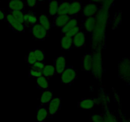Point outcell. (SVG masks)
Returning <instances> with one entry per match:
<instances>
[{"label": "cell", "mask_w": 130, "mask_h": 122, "mask_svg": "<svg viewBox=\"0 0 130 122\" xmlns=\"http://www.w3.org/2000/svg\"><path fill=\"white\" fill-rule=\"evenodd\" d=\"M106 27L107 25L96 24L91 37V47L95 51L102 50L105 47L106 42Z\"/></svg>", "instance_id": "6da1fadb"}, {"label": "cell", "mask_w": 130, "mask_h": 122, "mask_svg": "<svg viewBox=\"0 0 130 122\" xmlns=\"http://www.w3.org/2000/svg\"><path fill=\"white\" fill-rule=\"evenodd\" d=\"M92 58L93 64L91 71L95 78L100 80L103 75L102 50L94 51L93 53H92Z\"/></svg>", "instance_id": "7a4b0ae2"}, {"label": "cell", "mask_w": 130, "mask_h": 122, "mask_svg": "<svg viewBox=\"0 0 130 122\" xmlns=\"http://www.w3.org/2000/svg\"><path fill=\"white\" fill-rule=\"evenodd\" d=\"M119 76L123 81L129 83L130 81V59L124 58L122 60L118 67Z\"/></svg>", "instance_id": "3957f363"}, {"label": "cell", "mask_w": 130, "mask_h": 122, "mask_svg": "<svg viewBox=\"0 0 130 122\" xmlns=\"http://www.w3.org/2000/svg\"><path fill=\"white\" fill-rule=\"evenodd\" d=\"M61 82L64 85H68L73 82L77 76V71L72 66L67 67L60 74Z\"/></svg>", "instance_id": "277c9868"}, {"label": "cell", "mask_w": 130, "mask_h": 122, "mask_svg": "<svg viewBox=\"0 0 130 122\" xmlns=\"http://www.w3.org/2000/svg\"><path fill=\"white\" fill-rule=\"evenodd\" d=\"M5 20L8 22L9 26L15 32L22 33L24 32L26 28V25L25 24L18 22L10 12L5 15Z\"/></svg>", "instance_id": "5b68a950"}, {"label": "cell", "mask_w": 130, "mask_h": 122, "mask_svg": "<svg viewBox=\"0 0 130 122\" xmlns=\"http://www.w3.org/2000/svg\"><path fill=\"white\" fill-rule=\"evenodd\" d=\"M30 32L33 38L38 40H44L48 36V30H46L38 23L32 26Z\"/></svg>", "instance_id": "8992f818"}, {"label": "cell", "mask_w": 130, "mask_h": 122, "mask_svg": "<svg viewBox=\"0 0 130 122\" xmlns=\"http://www.w3.org/2000/svg\"><path fill=\"white\" fill-rule=\"evenodd\" d=\"M62 105V99L59 97H53L47 105V109L48 112V117L52 118L60 110Z\"/></svg>", "instance_id": "52a82bcc"}, {"label": "cell", "mask_w": 130, "mask_h": 122, "mask_svg": "<svg viewBox=\"0 0 130 122\" xmlns=\"http://www.w3.org/2000/svg\"><path fill=\"white\" fill-rule=\"evenodd\" d=\"M99 8L100 7L98 6L97 4L89 3L82 9L83 15L85 17V18L95 17L99 10Z\"/></svg>", "instance_id": "ba28073f"}, {"label": "cell", "mask_w": 130, "mask_h": 122, "mask_svg": "<svg viewBox=\"0 0 130 122\" xmlns=\"http://www.w3.org/2000/svg\"><path fill=\"white\" fill-rule=\"evenodd\" d=\"M54 67L55 69L56 74H61L67 67V61L66 57L63 55H60L56 58L54 62Z\"/></svg>", "instance_id": "9c48e42d"}, {"label": "cell", "mask_w": 130, "mask_h": 122, "mask_svg": "<svg viewBox=\"0 0 130 122\" xmlns=\"http://www.w3.org/2000/svg\"><path fill=\"white\" fill-rule=\"evenodd\" d=\"M73 47L77 48H83L86 44V35L83 30L79 32L72 38Z\"/></svg>", "instance_id": "30bf717a"}, {"label": "cell", "mask_w": 130, "mask_h": 122, "mask_svg": "<svg viewBox=\"0 0 130 122\" xmlns=\"http://www.w3.org/2000/svg\"><path fill=\"white\" fill-rule=\"evenodd\" d=\"M82 3L78 0H74L70 2L68 15L70 17L76 16L82 11Z\"/></svg>", "instance_id": "8fae6325"}, {"label": "cell", "mask_w": 130, "mask_h": 122, "mask_svg": "<svg viewBox=\"0 0 130 122\" xmlns=\"http://www.w3.org/2000/svg\"><path fill=\"white\" fill-rule=\"evenodd\" d=\"M71 19V17L69 15H57L54 17L53 21V25L58 28H62Z\"/></svg>", "instance_id": "7c38bea8"}, {"label": "cell", "mask_w": 130, "mask_h": 122, "mask_svg": "<svg viewBox=\"0 0 130 122\" xmlns=\"http://www.w3.org/2000/svg\"><path fill=\"white\" fill-rule=\"evenodd\" d=\"M24 24L27 26H32L38 22V18L36 14L32 11L24 12Z\"/></svg>", "instance_id": "4fadbf2b"}, {"label": "cell", "mask_w": 130, "mask_h": 122, "mask_svg": "<svg viewBox=\"0 0 130 122\" xmlns=\"http://www.w3.org/2000/svg\"><path fill=\"white\" fill-rule=\"evenodd\" d=\"M96 26V19L95 17L85 18L83 23V27L87 33H92Z\"/></svg>", "instance_id": "5bb4252c"}, {"label": "cell", "mask_w": 130, "mask_h": 122, "mask_svg": "<svg viewBox=\"0 0 130 122\" xmlns=\"http://www.w3.org/2000/svg\"><path fill=\"white\" fill-rule=\"evenodd\" d=\"M48 118V112L46 105H40L37 108L36 118L38 122H43Z\"/></svg>", "instance_id": "9a60e30c"}, {"label": "cell", "mask_w": 130, "mask_h": 122, "mask_svg": "<svg viewBox=\"0 0 130 122\" xmlns=\"http://www.w3.org/2000/svg\"><path fill=\"white\" fill-rule=\"evenodd\" d=\"M93 64L92 53H86L82 59V68L86 72H90Z\"/></svg>", "instance_id": "2e32d148"}, {"label": "cell", "mask_w": 130, "mask_h": 122, "mask_svg": "<svg viewBox=\"0 0 130 122\" xmlns=\"http://www.w3.org/2000/svg\"><path fill=\"white\" fill-rule=\"evenodd\" d=\"M95 103L93 99L86 98L83 99L79 102L78 108L83 110H91L95 106Z\"/></svg>", "instance_id": "e0dca14e"}, {"label": "cell", "mask_w": 130, "mask_h": 122, "mask_svg": "<svg viewBox=\"0 0 130 122\" xmlns=\"http://www.w3.org/2000/svg\"><path fill=\"white\" fill-rule=\"evenodd\" d=\"M53 99V93L51 90L47 89L42 92L41 94L39 100L41 105H47L50 103V102Z\"/></svg>", "instance_id": "ac0fdd59"}, {"label": "cell", "mask_w": 130, "mask_h": 122, "mask_svg": "<svg viewBox=\"0 0 130 122\" xmlns=\"http://www.w3.org/2000/svg\"><path fill=\"white\" fill-rule=\"evenodd\" d=\"M38 24L48 31L52 29L53 24L51 22L49 17L45 13H41L38 18Z\"/></svg>", "instance_id": "d6986e66"}, {"label": "cell", "mask_w": 130, "mask_h": 122, "mask_svg": "<svg viewBox=\"0 0 130 122\" xmlns=\"http://www.w3.org/2000/svg\"><path fill=\"white\" fill-rule=\"evenodd\" d=\"M95 101V105H102V108H105L106 109L107 107H108V104L109 102V99L107 95H106L105 92H101L99 94V97L97 98L93 99Z\"/></svg>", "instance_id": "ffe728a7"}, {"label": "cell", "mask_w": 130, "mask_h": 122, "mask_svg": "<svg viewBox=\"0 0 130 122\" xmlns=\"http://www.w3.org/2000/svg\"><path fill=\"white\" fill-rule=\"evenodd\" d=\"M25 4L24 1H14L10 0L8 3V8L10 11L16 10H22L25 9Z\"/></svg>", "instance_id": "44dd1931"}, {"label": "cell", "mask_w": 130, "mask_h": 122, "mask_svg": "<svg viewBox=\"0 0 130 122\" xmlns=\"http://www.w3.org/2000/svg\"><path fill=\"white\" fill-rule=\"evenodd\" d=\"M61 48L64 50H67L73 47V43H72V38L68 36L64 35L62 37L60 40Z\"/></svg>", "instance_id": "7402d4cb"}, {"label": "cell", "mask_w": 130, "mask_h": 122, "mask_svg": "<svg viewBox=\"0 0 130 122\" xmlns=\"http://www.w3.org/2000/svg\"><path fill=\"white\" fill-rule=\"evenodd\" d=\"M78 25V22L77 20L75 18H71L68 21V22L64 25L62 28H61V31H62V34H66L69 30H71V29L74 28V27Z\"/></svg>", "instance_id": "603a6c76"}, {"label": "cell", "mask_w": 130, "mask_h": 122, "mask_svg": "<svg viewBox=\"0 0 130 122\" xmlns=\"http://www.w3.org/2000/svg\"><path fill=\"white\" fill-rule=\"evenodd\" d=\"M55 74V69L54 66H52V65H45L42 71L43 76L48 79L52 78Z\"/></svg>", "instance_id": "cb8c5ba5"}, {"label": "cell", "mask_w": 130, "mask_h": 122, "mask_svg": "<svg viewBox=\"0 0 130 122\" xmlns=\"http://www.w3.org/2000/svg\"><path fill=\"white\" fill-rule=\"evenodd\" d=\"M36 83L37 86H38V88L41 89L43 90L49 89V80L47 78L44 77L43 76H40V77L37 78Z\"/></svg>", "instance_id": "d4e9b609"}, {"label": "cell", "mask_w": 130, "mask_h": 122, "mask_svg": "<svg viewBox=\"0 0 130 122\" xmlns=\"http://www.w3.org/2000/svg\"><path fill=\"white\" fill-rule=\"evenodd\" d=\"M69 6V1H62L61 3H59V6H58V12H57V15H68Z\"/></svg>", "instance_id": "484cf974"}, {"label": "cell", "mask_w": 130, "mask_h": 122, "mask_svg": "<svg viewBox=\"0 0 130 122\" xmlns=\"http://www.w3.org/2000/svg\"><path fill=\"white\" fill-rule=\"evenodd\" d=\"M59 2L57 0H51L49 2V14L50 16L55 17L57 15Z\"/></svg>", "instance_id": "4316f807"}, {"label": "cell", "mask_w": 130, "mask_h": 122, "mask_svg": "<svg viewBox=\"0 0 130 122\" xmlns=\"http://www.w3.org/2000/svg\"><path fill=\"white\" fill-rule=\"evenodd\" d=\"M14 18L20 23L24 24V11L22 10H16V11H9Z\"/></svg>", "instance_id": "83f0119b"}, {"label": "cell", "mask_w": 130, "mask_h": 122, "mask_svg": "<svg viewBox=\"0 0 130 122\" xmlns=\"http://www.w3.org/2000/svg\"><path fill=\"white\" fill-rule=\"evenodd\" d=\"M122 21V13L121 11H118L114 15V19H113L112 23V29H116L121 23Z\"/></svg>", "instance_id": "f1b7e54d"}, {"label": "cell", "mask_w": 130, "mask_h": 122, "mask_svg": "<svg viewBox=\"0 0 130 122\" xmlns=\"http://www.w3.org/2000/svg\"><path fill=\"white\" fill-rule=\"evenodd\" d=\"M105 114V122H118L117 117L115 114L109 111V109H106Z\"/></svg>", "instance_id": "f546056e"}, {"label": "cell", "mask_w": 130, "mask_h": 122, "mask_svg": "<svg viewBox=\"0 0 130 122\" xmlns=\"http://www.w3.org/2000/svg\"><path fill=\"white\" fill-rule=\"evenodd\" d=\"M90 122H105V114H93L90 116Z\"/></svg>", "instance_id": "4dcf8cb0"}, {"label": "cell", "mask_w": 130, "mask_h": 122, "mask_svg": "<svg viewBox=\"0 0 130 122\" xmlns=\"http://www.w3.org/2000/svg\"><path fill=\"white\" fill-rule=\"evenodd\" d=\"M33 52L35 54L37 62H44L45 60V53L44 51L40 49H34L33 50Z\"/></svg>", "instance_id": "1f68e13d"}, {"label": "cell", "mask_w": 130, "mask_h": 122, "mask_svg": "<svg viewBox=\"0 0 130 122\" xmlns=\"http://www.w3.org/2000/svg\"><path fill=\"white\" fill-rule=\"evenodd\" d=\"M25 61L27 64H29L30 66H32V64H34L35 62H37L35 54H34V52L32 50H30V52H29L27 55H26V57H25Z\"/></svg>", "instance_id": "d6a6232c"}, {"label": "cell", "mask_w": 130, "mask_h": 122, "mask_svg": "<svg viewBox=\"0 0 130 122\" xmlns=\"http://www.w3.org/2000/svg\"><path fill=\"white\" fill-rule=\"evenodd\" d=\"M81 27L78 25H77V26L74 27V28H72V29H71L70 30H69V31L66 33V35L68 36L71 37V38H72L75 35H76L79 32L81 31Z\"/></svg>", "instance_id": "836d02e7"}, {"label": "cell", "mask_w": 130, "mask_h": 122, "mask_svg": "<svg viewBox=\"0 0 130 122\" xmlns=\"http://www.w3.org/2000/svg\"><path fill=\"white\" fill-rule=\"evenodd\" d=\"M29 76L32 78H38L43 76V74H42V71H38V70L34 69L30 67V70H29Z\"/></svg>", "instance_id": "e575fe53"}, {"label": "cell", "mask_w": 130, "mask_h": 122, "mask_svg": "<svg viewBox=\"0 0 130 122\" xmlns=\"http://www.w3.org/2000/svg\"><path fill=\"white\" fill-rule=\"evenodd\" d=\"M44 66H45V64H44V62H39V61H38V62H35L34 64L30 66V67L34 69L38 70V71H42L43 68H44Z\"/></svg>", "instance_id": "d590c367"}, {"label": "cell", "mask_w": 130, "mask_h": 122, "mask_svg": "<svg viewBox=\"0 0 130 122\" xmlns=\"http://www.w3.org/2000/svg\"><path fill=\"white\" fill-rule=\"evenodd\" d=\"M24 2H25V6L30 8H36L38 3L37 0H24Z\"/></svg>", "instance_id": "8d00e7d4"}, {"label": "cell", "mask_w": 130, "mask_h": 122, "mask_svg": "<svg viewBox=\"0 0 130 122\" xmlns=\"http://www.w3.org/2000/svg\"><path fill=\"white\" fill-rule=\"evenodd\" d=\"M115 1L116 0H103L102 3H101V6L110 9Z\"/></svg>", "instance_id": "74e56055"}, {"label": "cell", "mask_w": 130, "mask_h": 122, "mask_svg": "<svg viewBox=\"0 0 130 122\" xmlns=\"http://www.w3.org/2000/svg\"><path fill=\"white\" fill-rule=\"evenodd\" d=\"M5 11L2 10L1 8H0V20H5Z\"/></svg>", "instance_id": "f35d334b"}, {"label": "cell", "mask_w": 130, "mask_h": 122, "mask_svg": "<svg viewBox=\"0 0 130 122\" xmlns=\"http://www.w3.org/2000/svg\"><path fill=\"white\" fill-rule=\"evenodd\" d=\"M89 1H90V3H102L103 1V0H88Z\"/></svg>", "instance_id": "ab89813d"}, {"label": "cell", "mask_w": 130, "mask_h": 122, "mask_svg": "<svg viewBox=\"0 0 130 122\" xmlns=\"http://www.w3.org/2000/svg\"><path fill=\"white\" fill-rule=\"evenodd\" d=\"M114 99H115V100H116L118 102H120V98H119V96L118 95V94H114Z\"/></svg>", "instance_id": "60d3db41"}, {"label": "cell", "mask_w": 130, "mask_h": 122, "mask_svg": "<svg viewBox=\"0 0 130 122\" xmlns=\"http://www.w3.org/2000/svg\"><path fill=\"white\" fill-rule=\"evenodd\" d=\"M38 3H42V2H44L45 0H37Z\"/></svg>", "instance_id": "b9f144b4"}, {"label": "cell", "mask_w": 130, "mask_h": 122, "mask_svg": "<svg viewBox=\"0 0 130 122\" xmlns=\"http://www.w3.org/2000/svg\"><path fill=\"white\" fill-rule=\"evenodd\" d=\"M127 122H130V118H128V121Z\"/></svg>", "instance_id": "7bdbcfd3"}, {"label": "cell", "mask_w": 130, "mask_h": 122, "mask_svg": "<svg viewBox=\"0 0 130 122\" xmlns=\"http://www.w3.org/2000/svg\"><path fill=\"white\" fill-rule=\"evenodd\" d=\"M14 1H24V0H14Z\"/></svg>", "instance_id": "ee69618b"}, {"label": "cell", "mask_w": 130, "mask_h": 122, "mask_svg": "<svg viewBox=\"0 0 130 122\" xmlns=\"http://www.w3.org/2000/svg\"><path fill=\"white\" fill-rule=\"evenodd\" d=\"M129 84H130V81H129Z\"/></svg>", "instance_id": "f6af8a7d"}]
</instances>
